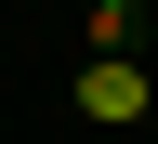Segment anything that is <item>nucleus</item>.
Instances as JSON below:
<instances>
[{
    "instance_id": "nucleus-1",
    "label": "nucleus",
    "mask_w": 158,
    "mask_h": 144,
    "mask_svg": "<svg viewBox=\"0 0 158 144\" xmlns=\"http://www.w3.org/2000/svg\"><path fill=\"white\" fill-rule=\"evenodd\" d=\"M79 105H92V118H145V79H132V66H92V92H79Z\"/></svg>"
}]
</instances>
